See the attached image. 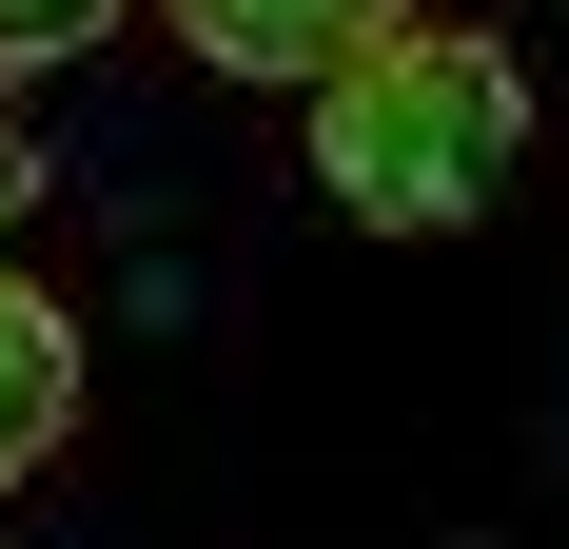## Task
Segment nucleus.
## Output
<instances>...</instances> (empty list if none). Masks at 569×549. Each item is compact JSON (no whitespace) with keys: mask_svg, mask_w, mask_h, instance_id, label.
I'll return each mask as SVG.
<instances>
[{"mask_svg":"<svg viewBox=\"0 0 569 549\" xmlns=\"http://www.w3.org/2000/svg\"><path fill=\"white\" fill-rule=\"evenodd\" d=\"M511 158H530V79H511V40L393 20L373 59H335V79H315V177H335V217H373V236H452V217H491V197H511Z\"/></svg>","mask_w":569,"mask_h":549,"instance_id":"1","label":"nucleus"},{"mask_svg":"<svg viewBox=\"0 0 569 549\" xmlns=\"http://www.w3.org/2000/svg\"><path fill=\"white\" fill-rule=\"evenodd\" d=\"M177 40L217 59V79H335V59H373L412 20V0H158Z\"/></svg>","mask_w":569,"mask_h":549,"instance_id":"2","label":"nucleus"},{"mask_svg":"<svg viewBox=\"0 0 569 549\" xmlns=\"http://www.w3.org/2000/svg\"><path fill=\"white\" fill-rule=\"evenodd\" d=\"M59 412H79V315H59L40 274H0V491H40Z\"/></svg>","mask_w":569,"mask_h":549,"instance_id":"3","label":"nucleus"},{"mask_svg":"<svg viewBox=\"0 0 569 549\" xmlns=\"http://www.w3.org/2000/svg\"><path fill=\"white\" fill-rule=\"evenodd\" d=\"M138 0H0V79H40V59H79V40H118Z\"/></svg>","mask_w":569,"mask_h":549,"instance_id":"4","label":"nucleus"},{"mask_svg":"<svg viewBox=\"0 0 569 549\" xmlns=\"http://www.w3.org/2000/svg\"><path fill=\"white\" fill-rule=\"evenodd\" d=\"M0 217H20V158H0Z\"/></svg>","mask_w":569,"mask_h":549,"instance_id":"5","label":"nucleus"}]
</instances>
